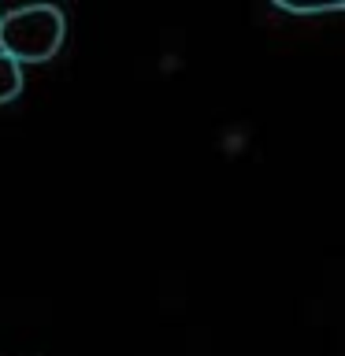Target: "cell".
Masks as SVG:
<instances>
[{
  "mask_svg": "<svg viewBox=\"0 0 345 356\" xmlns=\"http://www.w3.org/2000/svg\"><path fill=\"white\" fill-rule=\"evenodd\" d=\"M63 11L52 4L15 8L0 15V52L19 63H45L63 44Z\"/></svg>",
  "mask_w": 345,
  "mask_h": 356,
  "instance_id": "cell-1",
  "label": "cell"
},
{
  "mask_svg": "<svg viewBox=\"0 0 345 356\" xmlns=\"http://www.w3.org/2000/svg\"><path fill=\"white\" fill-rule=\"evenodd\" d=\"M22 93V63L11 60L8 52H0V104L15 100Z\"/></svg>",
  "mask_w": 345,
  "mask_h": 356,
  "instance_id": "cell-2",
  "label": "cell"
},
{
  "mask_svg": "<svg viewBox=\"0 0 345 356\" xmlns=\"http://www.w3.org/2000/svg\"><path fill=\"white\" fill-rule=\"evenodd\" d=\"M0 15H4V8H0Z\"/></svg>",
  "mask_w": 345,
  "mask_h": 356,
  "instance_id": "cell-3",
  "label": "cell"
}]
</instances>
